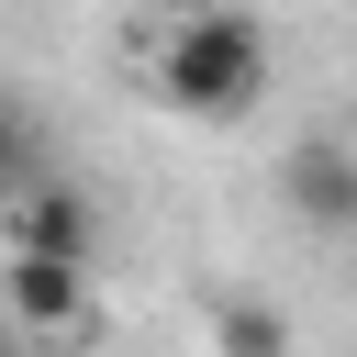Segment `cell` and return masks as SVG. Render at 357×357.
Returning a JSON list of instances; mask_svg holds the SVG:
<instances>
[{"label":"cell","mask_w":357,"mask_h":357,"mask_svg":"<svg viewBox=\"0 0 357 357\" xmlns=\"http://www.w3.org/2000/svg\"><path fill=\"white\" fill-rule=\"evenodd\" d=\"M268 67H279L268 22L234 11V0H212V11H178V22H167V45H156V100L190 112V123H245V112L268 100Z\"/></svg>","instance_id":"obj_1"},{"label":"cell","mask_w":357,"mask_h":357,"mask_svg":"<svg viewBox=\"0 0 357 357\" xmlns=\"http://www.w3.org/2000/svg\"><path fill=\"white\" fill-rule=\"evenodd\" d=\"M0 245L11 257H89L100 268V201L78 178H33L22 201H0Z\"/></svg>","instance_id":"obj_2"},{"label":"cell","mask_w":357,"mask_h":357,"mask_svg":"<svg viewBox=\"0 0 357 357\" xmlns=\"http://www.w3.org/2000/svg\"><path fill=\"white\" fill-rule=\"evenodd\" d=\"M279 201H290V223H312V234H357V145H346V134H301V145L279 156Z\"/></svg>","instance_id":"obj_3"},{"label":"cell","mask_w":357,"mask_h":357,"mask_svg":"<svg viewBox=\"0 0 357 357\" xmlns=\"http://www.w3.org/2000/svg\"><path fill=\"white\" fill-rule=\"evenodd\" d=\"M0 301L22 335H67L89 312V257H0Z\"/></svg>","instance_id":"obj_4"},{"label":"cell","mask_w":357,"mask_h":357,"mask_svg":"<svg viewBox=\"0 0 357 357\" xmlns=\"http://www.w3.org/2000/svg\"><path fill=\"white\" fill-rule=\"evenodd\" d=\"M33 178H56V145H45V112L22 89H0V201H22Z\"/></svg>","instance_id":"obj_5"},{"label":"cell","mask_w":357,"mask_h":357,"mask_svg":"<svg viewBox=\"0 0 357 357\" xmlns=\"http://www.w3.org/2000/svg\"><path fill=\"white\" fill-rule=\"evenodd\" d=\"M212 346L223 357H290V312L279 301H223L212 312Z\"/></svg>","instance_id":"obj_6"}]
</instances>
